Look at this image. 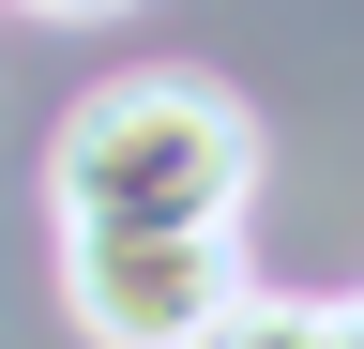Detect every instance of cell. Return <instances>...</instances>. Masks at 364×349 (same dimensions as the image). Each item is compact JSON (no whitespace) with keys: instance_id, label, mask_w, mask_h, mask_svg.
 <instances>
[{"instance_id":"7a4b0ae2","label":"cell","mask_w":364,"mask_h":349,"mask_svg":"<svg viewBox=\"0 0 364 349\" xmlns=\"http://www.w3.org/2000/svg\"><path fill=\"white\" fill-rule=\"evenodd\" d=\"M243 289V228H61V319L91 349H198Z\"/></svg>"},{"instance_id":"6da1fadb","label":"cell","mask_w":364,"mask_h":349,"mask_svg":"<svg viewBox=\"0 0 364 349\" xmlns=\"http://www.w3.org/2000/svg\"><path fill=\"white\" fill-rule=\"evenodd\" d=\"M258 122L213 76H107L46 137V213L61 228H243Z\"/></svg>"},{"instance_id":"5b68a950","label":"cell","mask_w":364,"mask_h":349,"mask_svg":"<svg viewBox=\"0 0 364 349\" xmlns=\"http://www.w3.org/2000/svg\"><path fill=\"white\" fill-rule=\"evenodd\" d=\"M334 349H364V304H334Z\"/></svg>"},{"instance_id":"277c9868","label":"cell","mask_w":364,"mask_h":349,"mask_svg":"<svg viewBox=\"0 0 364 349\" xmlns=\"http://www.w3.org/2000/svg\"><path fill=\"white\" fill-rule=\"evenodd\" d=\"M16 16H61V31H91V16H136V0H16Z\"/></svg>"},{"instance_id":"3957f363","label":"cell","mask_w":364,"mask_h":349,"mask_svg":"<svg viewBox=\"0 0 364 349\" xmlns=\"http://www.w3.org/2000/svg\"><path fill=\"white\" fill-rule=\"evenodd\" d=\"M198 349H334V304H273V289H243Z\"/></svg>"}]
</instances>
